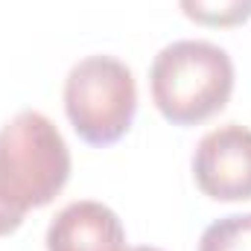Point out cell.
<instances>
[{"label":"cell","instance_id":"obj_1","mask_svg":"<svg viewBox=\"0 0 251 251\" xmlns=\"http://www.w3.org/2000/svg\"><path fill=\"white\" fill-rule=\"evenodd\" d=\"M152 102L173 126H199L234 94V62L210 41H173L149 67Z\"/></svg>","mask_w":251,"mask_h":251},{"label":"cell","instance_id":"obj_2","mask_svg":"<svg viewBox=\"0 0 251 251\" xmlns=\"http://www.w3.org/2000/svg\"><path fill=\"white\" fill-rule=\"evenodd\" d=\"M70 178V149L41 111H18L0 128V196L26 216L50 204Z\"/></svg>","mask_w":251,"mask_h":251},{"label":"cell","instance_id":"obj_3","mask_svg":"<svg viewBox=\"0 0 251 251\" xmlns=\"http://www.w3.org/2000/svg\"><path fill=\"white\" fill-rule=\"evenodd\" d=\"M64 114L88 146H111L137 114V85L120 59L97 53L70 67L64 79Z\"/></svg>","mask_w":251,"mask_h":251},{"label":"cell","instance_id":"obj_4","mask_svg":"<svg viewBox=\"0 0 251 251\" xmlns=\"http://www.w3.org/2000/svg\"><path fill=\"white\" fill-rule=\"evenodd\" d=\"M193 178L213 201L251 199V128L225 123L207 131L193 152Z\"/></svg>","mask_w":251,"mask_h":251},{"label":"cell","instance_id":"obj_5","mask_svg":"<svg viewBox=\"0 0 251 251\" xmlns=\"http://www.w3.org/2000/svg\"><path fill=\"white\" fill-rule=\"evenodd\" d=\"M47 251H126L120 216L94 199L70 201L47 228Z\"/></svg>","mask_w":251,"mask_h":251},{"label":"cell","instance_id":"obj_6","mask_svg":"<svg viewBox=\"0 0 251 251\" xmlns=\"http://www.w3.org/2000/svg\"><path fill=\"white\" fill-rule=\"evenodd\" d=\"M178 6L187 21L210 29H231L251 21V0H178Z\"/></svg>","mask_w":251,"mask_h":251},{"label":"cell","instance_id":"obj_7","mask_svg":"<svg viewBox=\"0 0 251 251\" xmlns=\"http://www.w3.org/2000/svg\"><path fill=\"white\" fill-rule=\"evenodd\" d=\"M199 251H251V213H231L207 225Z\"/></svg>","mask_w":251,"mask_h":251},{"label":"cell","instance_id":"obj_8","mask_svg":"<svg viewBox=\"0 0 251 251\" xmlns=\"http://www.w3.org/2000/svg\"><path fill=\"white\" fill-rule=\"evenodd\" d=\"M21 225H24V213H21V210H15V207L0 196V237L15 234Z\"/></svg>","mask_w":251,"mask_h":251},{"label":"cell","instance_id":"obj_9","mask_svg":"<svg viewBox=\"0 0 251 251\" xmlns=\"http://www.w3.org/2000/svg\"><path fill=\"white\" fill-rule=\"evenodd\" d=\"M126 251H161V249H155V246H134V249H126Z\"/></svg>","mask_w":251,"mask_h":251}]
</instances>
